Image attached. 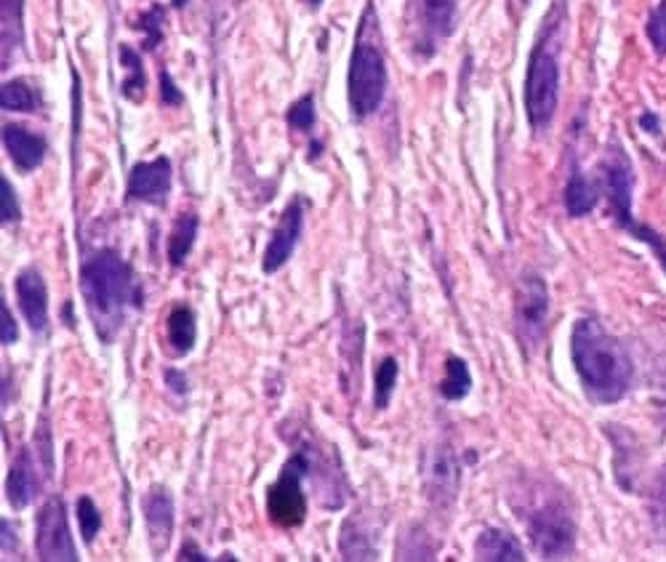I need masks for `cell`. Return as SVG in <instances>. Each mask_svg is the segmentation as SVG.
<instances>
[{
  "label": "cell",
  "mask_w": 666,
  "mask_h": 562,
  "mask_svg": "<svg viewBox=\"0 0 666 562\" xmlns=\"http://www.w3.org/2000/svg\"><path fill=\"white\" fill-rule=\"evenodd\" d=\"M142 512H144V523L150 528L152 536V549L155 555H163L171 533H174V499H171V491L168 488H160L155 485L142 501Z\"/></svg>",
  "instance_id": "16"
},
{
  "label": "cell",
  "mask_w": 666,
  "mask_h": 562,
  "mask_svg": "<svg viewBox=\"0 0 666 562\" xmlns=\"http://www.w3.org/2000/svg\"><path fill=\"white\" fill-rule=\"evenodd\" d=\"M22 0H0V19H3V56L8 59L11 48L22 46Z\"/></svg>",
  "instance_id": "25"
},
{
  "label": "cell",
  "mask_w": 666,
  "mask_h": 562,
  "mask_svg": "<svg viewBox=\"0 0 666 562\" xmlns=\"http://www.w3.org/2000/svg\"><path fill=\"white\" fill-rule=\"evenodd\" d=\"M472 389V373L469 365L461 357H448L445 360V379L440 384V395L445 400H464Z\"/></svg>",
  "instance_id": "24"
},
{
  "label": "cell",
  "mask_w": 666,
  "mask_h": 562,
  "mask_svg": "<svg viewBox=\"0 0 666 562\" xmlns=\"http://www.w3.org/2000/svg\"><path fill=\"white\" fill-rule=\"evenodd\" d=\"M573 368L587 397L597 405L619 403L632 387V357L595 317H581L571 333Z\"/></svg>",
  "instance_id": "1"
},
{
  "label": "cell",
  "mask_w": 666,
  "mask_h": 562,
  "mask_svg": "<svg viewBox=\"0 0 666 562\" xmlns=\"http://www.w3.org/2000/svg\"><path fill=\"white\" fill-rule=\"evenodd\" d=\"M0 309H3V325H0V341L6 344V347H11L16 339H19V328H16V320L14 315H11V309H8V304L3 301L0 304Z\"/></svg>",
  "instance_id": "35"
},
{
  "label": "cell",
  "mask_w": 666,
  "mask_h": 562,
  "mask_svg": "<svg viewBox=\"0 0 666 562\" xmlns=\"http://www.w3.org/2000/svg\"><path fill=\"white\" fill-rule=\"evenodd\" d=\"M384 91H387V64H384V56H381V51L373 46L371 40L357 35L347 75V99L352 118H371L373 112L381 107V102H384Z\"/></svg>",
  "instance_id": "6"
},
{
  "label": "cell",
  "mask_w": 666,
  "mask_h": 562,
  "mask_svg": "<svg viewBox=\"0 0 666 562\" xmlns=\"http://www.w3.org/2000/svg\"><path fill=\"white\" fill-rule=\"evenodd\" d=\"M16 299L22 309L24 320L30 323L35 333H43L48 328V288L46 280L38 270H24L16 275Z\"/></svg>",
  "instance_id": "15"
},
{
  "label": "cell",
  "mask_w": 666,
  "mask_h": 562,
  "mask_svg": "<svg viewBox=\"0 0 666 562\" xmlns=\"http://www.w3.org/2000/svg\"><path fill=\"white\" fill-rule=\"evenodd\" d=\"M603 190L608 195V203H611L613 219L619 222L621 230L632 232L637 240H643L648 246L656 251L659 256L661 267L666 272V243L659 232H653L651 227H645L635 219L632 214V190H635V171H632V163H629L627 152L619 144H613L608 150V158L603 160Z\"/></svg>",
  "instance_id": "4"
},
{
  "label": "cell",
  "mask_w": 666,
  "mask_h": 562,
  "mask_svg": "<svg viewBox=\"0 0 666 562\" xmlns=\"http://www.w3.org/2000/svg\"><path fill=\"white\" fill-rule=\"evenodd\" d=\"M184 3H187V0H171V6L174 8H184Z\"/></svg>",
  "instance_id": "40"
},
{
  "label": "cell",
  "mask_w": 666,
  "mask_h": 562,
  "mask_svg": "<svg viewBox=\"0 0 666 562\" xmlns=\"http://www.w3.org/2000/svg\"><path fill=\"white\" fill-rule=\"evenodd\" d=\"M179 560H208L206 555H203V552H200L198 547H195V544H184L182 547V552H179Z\"/></svg>",
  "instance_id": "37"
},
{
  "label": "cell",
  "mask_w": 666,
  "mask_h": 562,
  "mask_svg": "<svg viewBox=\"0 0 666 562\" xmlns=\"http://www.w3.org/2000/svg\"><path fill=\"white\" fill-rule=\"evenodd\" d=\"M160 99H163V104H168V107H176V104L184 102L182 91L176 88L174 78H171L166 70L160 72Z\"/></svg>",
  "instance_id": "34"
},
{
  "label": "cell",
  "mask_w": 666,
  "mask_h": 562,
  "mask_svg": "<svg viewBox=\"0 0 666 562\" xmlns=\"http://www.w3.org/2000/svg\"><path fill=\"white\" fill-rule=\"evenodd\" d=\"M166 331H168V347H171V352L179 357L187 355V352L195 347V339H198L195 312H192L187 304H179V307H174L166 320Z\"/></svg>",
  "instance_id": "20"
},
{
  "label": "cell",
  "mask_w": 666,
  "mask_h": 562,
  "mask_svg": "<svg viewBox=\"0 0 666 562\" xmlns=\"http://www.w3.org/2000/svg\"><path fill=\"white\" fill-rule=\"evenodd\" d=\"M40 472L51 477L46 472V467H43L40 461H35L30 448H22V451L16 453L14 464H11L6 477V499L8 504H11V509L19 512V509H27L32 501L38 499L40 485H43Z\"/></svg>",
  "instance_id": "14"
},
{
  "label": "cell",
  "mask_w": 666,
  "mask_h": 562,
  "mask_svg": "<svg viewBox=\"0 0 666 562\" xmlns=\"http://www.w3.org/2000/svg\"><path fill=\"white\" fill-rule=\"evenodd\" d=\"M304 203L302 198H296L288 203V208L280 216V224L272 232L270 243L264 248V259H262V270L267 275H275L278 270H283L294 254L296 243L302 238V227H304Z\"/></svg>",
  "instance_id": "12"
},
{
  "label": "cell",
  "mask_w": 666,
  "mask_h": 562,
  "mask_svg": "<svg viewBox=\"0 0 666 562\" xmlns=\"http://www.w3.org/2000/svg\"><path fill=\"white\" fill-rule=\"evenodd\" d=\"M80 291L96 336L112 341L126 323L128 312L142 304V288L131 264L118 251H96L80 267Z\"/></svg>",
  "instance_id": "2"
},
{
  "label": "cell",
  "mask_w": 666,
  "mask_h": 562,
  "mask_svg": "<svg viewBox=\"0 0 666 562\" xmlns=\"http://www.w3.org/2000/svg\"><path fill=\"white\" fill-rule=\"evenodd\" d=\"M171 192V163L168 158H155L147 163H136L128 174L126 198L150 203V206L163 208Z\"/></svg>",
  "instance_id": "13"
},
{
  "label": "cell",
  "mask_w": 666,
  "mask_h": 562,
  "mask_svg": "<svg viewBox=\"0 0 666 562\" xmlns=\"http://www.w3.org/2000/svg\"><path fill=\"white\" fill-rule=\"evenodd\" d=\"M648 509H651V520H653V528H656V533L666 536V467L661 469L659 477H656V485H653L651 504H648Z\"/></svg>",
  "instance_id": "30"
},
{
  "label": "cell",
  "mask_w": 666,
  "mask_h": 562,
  "mask_svg": "<svg viewBox=\"0 0 666 562\" xmlns=\"http://www.w3.org/2000/svg\"><path fill=\"white\" fill-rule=\"evenodd\" d=\"M528 533L544 560H565L576 549V525L560 504H544L528 520Z\"/></svg>",
  "instance_id": "7"
},
{
  "label": "cell",
  "mask_w": 666,
  "mask_h": 562,
  "mask_svg": "<svg viewBox=\"0 0 666 562\" xmlns=\"http://www.w3.org/2000/svg\"><path fill=\"white\" fill-rule=\"evenodd\" d=\"M120 64L128 70V78L120 86V94L131 102H142L144 88H147V75H144L142 56L136 54L131 46H120Z\"/></svg>",
  "instance_id": "23"
},
{
  "label": "cell",
  "mask_w": 666,
  "mask_h": 562,
  "mask_svg": "<svg viewBox=\"0 0 666 562\" xmlns=\"http://www.w3.org/2000/svg\"><path fill=\"white\" fill-rule=\"evenodd\" d=\"M0 104L6 112H32L38 99L24 80H8L0 91Z\"/></svg>",
  "instance_id": "26"
},
{
  "label": "cell",
  "mask_w": 666,
  "mask_h": 562,
  "mask_svg": "<svg viewBox=\"0 0 666 562\" xmlns=\"http://www.w3.org/2000/svg\"><path fill=\"white\" fill-rule=\"evenodd\" d=\"M139 30H144V48L147 51H152V48L158 46L160 40H163V8L160 6H152L147 14L139 19V24H136Z\"/></svg>",
  "instance_id": "32"
},
{
  "label": "cell",
  "mask_w": 666,
  "mask_h": 562,
  "mask_svg": "<svg viewBox=\"0 0 666 562\" xmlns=\"http://www.w3.org/2000/svg\"><path fill=\"white\" fill-rule=\"evenodd\" d=\"M75 512H78L83 541H86V544H94V539L99 536V531H102V515H99L94 499H91V496H80L78 504H75Z\"/></svg>",
  "instance_id": "28"
},
{
  "label": "cell",
  "mask_w": 666,
  "mask_h": 562,
  "mask_svg": "<svg viewBox=\"0 0 666 562\" xmlns=\"http://www.w3.org/2000/svg\"><path fill=\"white\" fill-rule=\"evenodd\" d=\"M549 317V291L541 275H523L515 293V325L517 336L525 347H536L547 331Z\"/></svg>",
  "instance_id": "9"
},
{
  "label": "cell",
  "mask_w": 666,
  "mask_h": 562,
  "mask_svg": "<svg viewBox=\"0 0 666 562\" xmlns=\"http://www.w3.org/2000/svg\"><path fill=\"white\" fill-rule=\"evenodd\" d=\"M0 187H3V195H0V216H3V224L19 222V216H22V208H19V200L14 195V187L8 182L6 176L0 179Z\"/></svg>",
  "instance_id": "33"
},
{
  "label": "cell",
  "mask_w": 666,
  "mask_h": 562,
  "mask_svg": "<svg viewBox=\"0 0 666 562\" xmlns=\"http://www.w3.org/2000/svg\"><path fill=\"white\" fill-rule=\"evenodd\" d=\"M475 560L523 562L525 552L512 533L499 531V528H485L475 541Z\"/></svg>",
  "instance_id": "19"
},
{
  "label": "cell",
  "mask_w": 666,
  "mask_h": 562,
  "mask_svg": "<svg viewBox=\"0 0 666 562\" xmlns=\"http://www.w3.org/2000/svg\"><path fill=\"white\" fill-rule=\"evenodd\" d=\"M35 552H38V560H78V549H75L70 525H67V512H64L62 499H56V496H51L38 512Z\"/></svg>",
  "instance_id": "10"
},
{
  "label": "cell",
  "mask_w": 666,
  "mask_h": 562,
  "mask_svg": "<svg viewBox=\"0 0 666 562\" xmlns=\"http://www.w3.org/2000/svg\"><path fill=\"white\" fill-rule=\"evenodd\" d=\"M565 211L571 216H587L595 211L597 206V187L589 182L587 176L581 174V171H573L568 184H565Z\"/></svg>",
  "instance_id": "22"
},
{
  "label": "cell",
  "mask_w": 666,
  "mask_h": 562,
  "mask_svg": "<svg viewBox=\"0 0 666 562\" xmlns=\"http://www.w3.org/2000/svg\"><path fill=\"white\" fill-rule=\"evenodd\" d=\"M14 549V525L11 520H3V552H11Z\"/></svg>",
  "instance_id": "38"
},
{
  "label": "cell",
  "mask_w": 666,
  "mask_h": 562,
  "mask_svg": "<svg viewBox=\"0 0 666 562\" xmlns=\"http://www.w3.org/2000/svg\"><path fill=\"white\" fill-rule=\"evenodd\" d=\"M163 379H166V384L171 387V392H176V395H187V376H184L182 371H176V368H168L166 373H163Z\"/></svg>",
  "instance_id": "36"
},
{
  "label": "cell",
  "mask_w": 666,
  "mask_h": 562,
  "mask_svg": "<svg viewBox=\"0 0 666 562\" xmlns=\"http://www.w3.org/2000/svg\"><path fill=\"white\" fill-rule=\"evenodd\" d=\"M288 126L294 128V131H304V134H310L315 123H318V112H315V99L310 94L302 96L299 102H294L288 107Z\"/></svg>",
  "instance_id": "29"
},
{
  "label": "cell",
  "mask_w": 666,
  "mask_h": 562,
  "mask_svg": "<svg viewBox=\"0 0 666 562\" xmlns=\"http://www.w3.org/2000/svg\"><path fill=\"white\" fill-rule=\"evenodd\" d=\"M645 32H648V40L656 48V54H666V0H661L659 6L653 8L651 16H648V24H645Z\"/></svg>",
  "instance_id": "31"
},
{
  "label": "cell",
  "mask_w": 666,
  "mask_h": 562,
  "mask_svg": "<svg viewBox=\"0 0 666 562\" xmlns=\"http://www.w3.org/2000/svg\"><path fill=\"white\" fill-rule=\"evenodd\" d=\"M413 48L424 59L437 51V43L451 38L456 30L459 0H411Z\"/></svg>",
  "instance_id": "8"
},
{
  "label": "cell",
  "mask_w": 666,
  "mask_h": 562,
  "mask_svg": "<svg viewBox=\"0 0 666 562\" xmlns=\"http://www.w3.org/2000/svg\"><path fill=\"white\" fill-rule=\"evenodd\" d=\"M312 477V451L310 443H299L294 453L280 469L278 483L267 491V515L280 528H299L307 517V496H304V480Z\"/></svg>",
  "instance_id": "5"
},
{
  "label": "cell",
  "mask_w": 666,
  "mask_h": 562,
  "mask_svg": "<svg viewBox=\"0 0 666 562\" xmlns=\"http://www.w3.org/2000/svg\"><path fill=\"white\" fill-rule=\"evenodd\" d=\"M397 373H400V368H397V360L395 357H384L379 363V368H376V389H373V403H376V408H387L389 400H392V392H395V384H397Z\"/></svg>",
  "instance_id": "27"
},
{
  "label": "cell",
  "mask_w": 666,
  "mask_h": 562,
  "mask_svg": "<svg viewBox=\"0 0 666 562\" xmlns=\"http://www.w3.org/2000/svg\"><path fill=\"white\" fill-rule=\"evenodd\" d=\"M640 123H643V126L648 128V131H656V128H659V123H656V115H651V112H645L643 120H640Z\"/></svg>",
  "instance_id": "39"
},
{
  "label": "cell",
  "mask_w": 666,
  "mask_h": 562,
  "mask_svg": "<svg viewBox=\"0 0 666 562\" xmlns=\"http://www.w3.org/2000/svg\"><path fill=\"white\" fill-rule=\"evenodd\" d=\"M557 99H560V59H557L552 27H547L536 40L531 62H528V75H525V115L536 131L552 123Z\"/></svg>",
  "instance_id": "3"
},
{
  "label": "cell",
  "mask_w": 666,
  "mask_h": 562,
  "mask_svg": "<svg viewBox=\"0 0 666 562\" xmlns=\"http://www.w3.org/2000/svg\"><path fill=\"white\" fill-rule=\"evenodd\" d=\"M198 227L200 219L195 211H184L176 219L174 230L168 235V262L174 264V267H182L187 262V256L192 254V246H195V238H198Z\"/></svg>",
  "instance_id": "21"
},
{
  "label": "cell",
  "mask_w": 666,
  "mask_h": 562,
  "mask_svg": "<svg viewBox=\"0 0 666 562\" xmlns=\"http://www.w3.org/2000/svg\"><path fill=\"white\" fill-rule=\"evenodd\" d=\"M312 6H320V3H323V0H310Z\"/></svg>",
  "instance_id": "41"
},
{
  "label": "cell",
  "mask_w": 666,
  "mask_h": 562,
  "mask_svg": "<svg viewBox=\"0 0 666 562\" xmlns=\"http://www.w3.org/2000/svg\"><path fill=\"white\" fill-rule=\"evenodd\" d=\"M3 144H6L8 155L14 160V166L22 168V171H35L43 163L48 150L46 139L24 126H6Z\"/></svg>",
  "instance_id": "17"
},
{
  "label": "cell",
  "mask_w": 666,
  "mask_h": 562,
  "mask_svg": "<svg viewBox=\"0 0 666 562\" xmlns=\"http://www.w3.org/2000/svg\"><path fill=\"white\" fill-rule=\"evenodd\" d=\"M371 528L365 523V517L355 512L352 517L344 520L339 536V555L341 560H376L379 549H376V539L371 536Z\"/></svg>",
  "instance_id": "18"
},
{
  "label": "cell",
  "mask_w": 666,
  "mask_h": 562,
  "mask_svg": "<svg viewBox=\"0 0 666 562\" xmlns=\"http://www.w3.org/2000/svg\"><path fill=\"white\" fill-rule=\"evenodd\" d=\"M459 475V461L448 445H435L432 451H427L421 477H424V493L435 507H451L459 491Z\"/></svg>",
  "instance_id": "11"
}]
</instances>
